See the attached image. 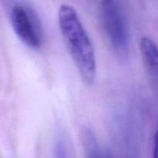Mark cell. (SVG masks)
Instances as JSON below:
<instances>
[{
  "mask_svg": "<svg viewBox=\"0 0 158 158\" xmlns=\"http://www.w3.org/2000/svg\"><path fill=\"white\" fill-rule=\"evenodd\" d=\"M58 23L67 50L86 86L97 78V59L89 35L77 11L68 4H62L58 11Z\"/></svg>",
  "mask_w": 158,
  "mask_h": 158,
  "instance_id": "cell-1",
  "label": "cell"
},
{
  "mask_svg": "<svg viewBox=\"0 0 158 158\" xmlns=\"http://www.w3.org/2000/svg\"><path fill=\"white\" fill-rule=\"evenodd\" d=\"M100 19L103 29L112 49L117 55H127L129 39L126 23L117 0H100Z\"/></svg>",
  "mask_w": 158,
  "mask_h": 158,
  "instance_id": "cell-2",
  "label": "cell"
},
{
  "mask_svg": "<svg viewBox=\"0 0 158 158\" xmlns=\"http://www.w3.org/2000/svg\"><path fill=\"white\" fill-rule=\"evenodd\" d=\"M9 20L15 35L28 47L40 49L43 35L41 22L36 12L23 2H15L9 10Z\"/></svg>",
  "mask_w": 158,
  "mask_h": 158,
  "instance_id": "cell-3",
  "label": "cell"
},
{
  "mask_svg": "<svg viewBox=\"0 0 158 158\" xmlns=\"http://www.w3.org/2000/svg\"><path fill=\"white\" fill-rule=\"evenodd\" d=\"M140 52L148 78L158 92V45L148 36L141 37Z\"/></svg>",
  "mask_w": 158,
  "mask_h": 158,
  "instance_id": "cell-4",
  "label": "cell"
},
{
  "mask_svg": "<svg viewBox=\"0 0 158 158\" xmlns=\"http://www.w3.org/2000/svg\"><path fill=\"white\" fill-rule=\"evenodd\" d=\"M83 145L85 158H114L112 154L100 146L92 131H85L83 134Z\"/></svg>",
  "mask_w": 158,
  "mask_h": 158,
  "instance_id": "cell-5",
  "label": "cell"
},
{
  "mask_svg": "<svg viewBox=\"0 0 158 158\" xmlns=\"http://www.w3.org/2000/svg\"><path fill=\"white\" fill-rule=\"evenodd\" d=\"M153 158H158V127L157 131H156L155 134H154Z\"/></svg>",
  "mask_w": 158,
  "mask_h": 158,
  "instance_id": "cell-6",
  "label": "cell"
}]
</instances>
